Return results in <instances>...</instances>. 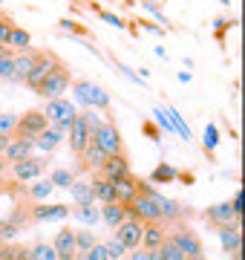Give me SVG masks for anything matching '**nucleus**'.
<instances>
[{
	"mask_svg": "<svg viewBox=\"0 0 245 260\" xmlns=\"http://www.w3.org/2000/svg\"><path fill=\"white\" fill-rule=\"evenodd\" d=\"M168 237V232H165V223L161 220H156V223H144L142 229V249H159V243Z\"/></svg>",
	"mask_w": 245,
	"mask_h": 260,
	"instance_id": "obj_19",
	"label": "nucleus"
},
{
	"mask_svg": "<svg viewBox=\"0 0 245 260\" xmlns=\"http://www.w3.org/2000/svg\"><path fill=\"white\" fill-rule=\"evenodd\" d=\"M6 168H9V162H6V159L0 156V179H3V174H6Z\"/></svg>",
	"mask_w": 245,
	"mask_h": 260,
	"instance_id": "obj_48",
	"label": "nucleus"
},
{
	"mask_svg": "<svg viewBox=\"0 0 245 260\" xmlns=\"http://www.w3.org/2000/svg\"><path fill=\"white\" fill-rule=\"evenodd\" d=\"M202 217H205L214 229H217V225H225V223H239V214L234 211V205H231V203L211 205V208H205V214H202Z\"/></svg>",
	"mask_w": 245,
	"mask_h": 260,
	"instance_id": "obj_16",
	"label": "nucleus"
},
{
	"mask_svg": "<svg viewBox=\"0 0 245 260\" xmlns=\"http://www.w3.org/2000/svg\"><path fill=\"white\" fill-rule=\"evenodd\" d=\"M58 61H61V58H58L55 52H40V58L35 61V67L29 70V75L23 78V84H26V87H32V90H38L40 81H44V78L52 73V70H55Z\"/></svg>",
	"mask_w": 245,
	"mask_h": 260,
	"instance_id": "obj_8",
	"label": "nucleus"
},
{
	"mask_svg": "<svg viewBox=\"0 0 245 260\" xmlns=\"http://www.w3.org/2000/svg\"><path fill=\"white\" fill-rule=\"evenodd\" d=\"M0 260H15V249H12V243H0Z\"/></svg>",
	"mask_w": 245,
	"mask_h": 260,
	"instance_id": "obj_43",
	"label": "nucleus"
},
{
	"mask_svg": "<svg viewBox=\"0 0 245 260\" xmlns=\"http://www.w3.org/2000/svg\"><path fill=\"white\" fill-rule=\"evenodd\" d=\"M217 142H219L217 124H208V127H205V150H208V153H214V148H217Z\"/></svg>",
	"mask_w": 245,
	"mask_h": 260,
	"instance_id": "obj_37",
	"label": "nucleus"
},
{
	"mask_svg": "<svg viewBox=\"0 0 245 260\" xmlns=\"http://www.w3.org/2000/svg\"><path fill=\"white\" fill-rule=\"evenodd\" d=\"M49 127V119L44 110H26L23 116H18V124L12 130V136H38L40 130Z\"/></svg>",
	"mask_w": 245,
	"mask_h": 260,
	"instance_id": "obj_6",
	"label": "nucleus"
},
{
	"mask_svg": "<svg viewBox=\"0 0 245 260\" xmlns=\"http://www.w3.org/2000/svg\"><path fill=\"white\" fill-rule=\"evenodd\" d=\"M98 177L104 179H121L130 174V162H127V153H113V156L104 159V165L95 171Z\"/></svg>",
	"mask_w": 245,
	"mask_h": 260,
	"instance_id": "obj_13",
	"label": "nucleus"
},
{
	"mask_svg": "<svg viewBox=\"0 0 245 260\" xmlns=\"http://www.w3.org/2000/svg\"><path fill=\"white\" fill-rule=\"evenodd\" d=\"M12 55H15V49L0 47V81H15V73H12Z\"/></svg>",
	"mask_w": 245,
	"mask_h": 260,
	"instance_id": "obj_28",
	"label": "nucleus"
},
{
	"mask_svg": "<svg viewBox=\"0 0 245 260\" xmlns=\"http://www.w3.org/2000/svg\"><path fill=\"white\" fill-rule=\"evenodd\" d=\"M176 177H179V171L173 165H168V162H161L159 168H153L150 182L153 185H168V182H176Z\"/></svg>",
	"mask_w": 245,
	"mask_h": 260,
	"instance_id": "obj_25",
	"label": "nucleus"
},
{
	"mask_svg": "<svg viewBox=\"0 0 245 260\" xmlns=\"http://www.w3.org/2000/svg\"><path fill=\"white\" fill-rule=\"evenodd\" d=\"M144 133H147V136H150V139H156V136H159V133H156V127H153L150 121H147V124H144Z\"/></svg>",
	"mask_w": 245,
	"mask_h": 260,
	"instance_id": "obj_47",
	"label": "nucleus"
},
{
	"mask_svg": "<svg viewBox=\"0 0 245 260\" xmlns=\"http://www.w3.org/2000/svg\"><path fill=\"white\" fill-rule=\"evenodd\" d=\"M9 142H12V133H0V156H3V150L9 148Z\"/></svg>",
	"mask_w": 245,
	"mask_h": 260,
	"instance_id": "obj_46",
	"label": "nucleus"
},
{
	"mask_svg": "<svg viewBox=\"0 0 245 260\" xmlns=\"http://www.w3.org/2000/svg\"><path fill=\"white\" fill-rule=\"evenodd\" d=\"M49 182L55 188H69L72 182H75V177L66 171V168H58V171H52V177H49Z\"/></svg>",
	"mask_w": 245,
	"mask_h": 260,
	"instance_id": "obj_33",
	"label": "nucleus"
},
{
	"mask_svg": "<svg viewBox=\"0 0 245 260\" xmlns=\"http://www.w3.org/2000/svg\"><path fill=\"white\" fill-rule=\"evenodd\" d=\"M58 26L64 29V32H72V35H87V29L81 26V23H78V20H61V23H58Z\"/></svg>",
	"mask_w": 245,
	"mask_h": 260,
	"instance_id": "obj_39",
	"label": "nucleus"
},
{
	"mask_svg": "<svg viewBox=\"0 0 245 260\" xmlns=\"http://www.w3.org/2000/svg\"><path fill=\"white\" fill-rule=\"evenodd\" d=\"M12 171H15V179H20V182L38 179L44 174V159H35V156L18 159V162H12Z\"/></svg>",
	"mask_w": 245,
	"mask_h": 260,
	"instance_id": "obj_17",
	"label": "nucleus"
},
{
	"mask_svg": "<svg viewBox=\"0 0 245 260\" xmlns=\"http://www.w3.org/2000/svg\"><path fill=\"white\" fill-rule=\"evenodd\" d=\"M44 113H47V119H49V127H55L58 133L66 136V130H69V124L75 119V107L66 102V99H49Z\"/></svg>",
	"mask_w": 245,
	"mask_h": 260,
	"instance_id": "obj_3",
	"label": "nucleus"
},
{
	"mask_svg": "<svg viewBox=\"0 0 245 260\" xmlns=\"http://www.w3.org/2000/svg\"><path fill=\"white\" fill-rule=\"evenodd\" d=\"M40 58V49H15V55H12V73H15V81H23L29 75V70L35 67V61Z\"/></svg>",
	"mask_w": 245,
	"mask_h": 260,
	"instance_id": "obj_12",
	"label": "nucleus"
},
{
	"mask_svg": "<svg viewBox=\"0 0 245 260\" xmlns=\"http://www.w3.org/2000/svg\"><path fill=\"white\" fill-rule=\"evenodd\" d=\"M222 3H228V0H222Z\"/></svg>",
	"mask_w": 245,
	"mask_h": 260,
	"instance_id": "obj_49",
	"label": "nucleus"
},
{
	"mask_svg": "<svg viewBox=\"0 0 245 260\" xmlns=\"http://www.w3.org/2000/svg\"><path fill=\"white\" fill-rule=\"evenodd\" d=\"M136 179L139 177H133V174H127V177L121 179H113V188H115V203H121L127 205L136 197Z\"/></svg>",
	"mask_w": 245,
	"mask_h": 260,
	"instance_id": "obj_20",
	"label": "nucleus"
},
{
	"mask_svg": "<svg viewBox=\"0 0 245 260\" xmlns=\"http://www.w3.org/2000/svg\"><path fill=\"white\" fill-rule=\"evenodd\" d=\"M0 15H3V9H0Z\"/></svg>",
	"mask_w": 245,
	"mask_h": 260,
	"instance_id": "obj_50",
	"label": "nucleus"
},
{
	"mask_svg": "<svg viewBox=\"0 0 245 260\" xmlns=\"http://www.w3.org/2000/svg\"><path fill=\"white\" fill-rule=\"evenodd\" d=\"M69 148H72V153H81V150L87 148V142H90V127H87V110L84 113H75V119H72V124H69Z\"/></svg>",
	"mask_w": 245,
	"mask_h": 260,
	"instance_id": "obj_11",
	"label": "nucleus"
},
{
	"mask_svg": "<svg viewBox=\"0 0 245 260\" xmlns=\"http://www.w3.org/2000/svg\"><path fill=\"white\" fill-rule=\"evenodd\" d=\"M12 249H15V260H32L29 246H12Z\"/></svg>",
	"mask_w": 245,
	"mask_h": 260,
	"instance_id": "obj_44",
	"label": "nucleus"
},
{
	"mask_svg": "<svg viewBox=\"0 0 245 260\" xmlns=\"http://www.w3.org/2000/svg\"><path fill=\"white\" fill-rule=\"evenodd\" d=\"M124 260H150V254H147V249H130L127 254H124Z\"/></svg>",
	"mask_w": 245,
	"mask_h": 260,
	"instance_id": "obj_42",
	"label": "nucleus"
},
{
	"mask_svg": "<svg viewBox=\"0 0 245 260\" xmlns=\"http://www.w3.org/2000/svg\"><path fill=\"white\" fill-rule=\"evenodd\" d=\"M231 205H234V211L242 217V191H236V194H234V203H231Z\"/></svg>",
	"mask_w": 245,
	"mask_h": 260,
	"instance_id": "obj_45",
	"label": "nucleus"
},
{
	"mask_svg": "<svg viewBox=\"0 0 245 260\" xmlns=\"http://www.w3.org/2000/svg\"><path fill=\"white\" fill-rule=\"evenodd\" d=\"M75 95H78V102H84L90 104V107H98V110H104L107 116H110V95L104 93L98 84L93 81H75Z\"/></svg>",
	"mask_w": 245,
	"mask_h": 260,
	"instance_id": "obj_5",
	"label": "nucleus"
},
{
	"mask_svg": "<svg viewBox=\"0 0 245 260\" xmlns=\"http://www.w3.org/2000/svg\"><path fill=\"white\" fill-rule=\"evenodd\" d=\"M64 142V133H58L55 127H47V130H40L38 136H35V148H40V150H55L58 145Z\"/></svg>",
	"mask_w": 245,
	"mask_h": 260,
	"instance_id": "obj_23",
	"label": "nucleus"
},
{
	"mask_svg": "<svg viewBox=\"0 0 245 260\" xmlns=\"http://www.w3.org/2000/svg\"><path fill=\"white\" fill-rule=\"evenodd\" d=\"M52 249H55L58 260H78V251H75V232L72 229H61L52 240Z\"/></svg>",
	"mask_w": 245,
	"mask_h": 260,
	"instance_id": "obj_15",
	"label": "nucleus"
},
{
	"mask_svg": "<svg viewBox=\"0 0 245 260\" xmlns=\"http://www.w3.org/2000/svg\"><path fill=\"white\" fill-rule=\"evenodd\" d=\"M142 229H144L142 220H136V217H124L113 232H115V237L121 240L124 249L130 251V249H139V246H142Z\"/></svg>",
	"mask_w": 245,
	"mask_h": 260,
	"instance_id": "obj_7",
	"label": "nucleus"
},
{
	"mask_svg": "<svg viewBox=\"0 0 245 260\" xmlns=\"http://www.w3.org/2000/svg\"><path fill=\"white\" fill-rule=\"evenodd\" d=\"M18 124V113H0V133H12Z\"/></svg>",
	"mask_w": 245,
	"mask_h": 260,
	"instance_id": "obj_38",
	"label": "nucleus"
},
{
	"mask_svg": "<svg viewBox=\"0 0 245 260\" xmlns=\"http://www.w3.org/2000/svg\"><path fill=\"white\" fill-rule=\"evenodd\" d=\"M29 254H32V260H58L52 243H35V246H29Z\"/></svg>",
	"mask_w": 245,
	"mask_h": 260,
	"instance_id": "obj_31",
	"label": "nucleus"
},
{
	"mask_svg": "<svg viewBox=\"0 0 245 260\" xmlns=\"http://www.w3.org/2000/svg\"><path fill=\"white\" fill-rule=\"evenodd\" d=\"M104 249H107V257L110 260H124V254H127V249L121 246L118 237H110V240L104 243Z\"/></svg>",
	"mask_w": 245,
	"mask_h": 260,
	"instance_id": "obj_34",
	"label": "nucleus"
},
{
	"mask_svg": "<svg viewBox=\"0 0 245 260\" xmlns=\"http://www.w3.org/2000/svg\"><path fill=\"white\" fill-rule=\"evenodd\" d=\"M142 6H144V9H147V12H153V15H156V18L161 20V23H168V18L161 15V6H159V3H156V0H142Z\"/></svg>",
	"mask_w": 245,
	"mask_h": 260,
	"instance_id": "obj_41",
	"label": "nucleus"
},
{
	"mask_svg": "<svg viewBox=\"0 0 245 260\" xmlns=\"http://www.w3.org/2000/svg\"><path fill=\"white\" fill-rule=\"evenodd\" d=\"M29 44H32V35H29L23 26L15 23V26L9 29V41H6V47H9V49H26Z\"/></svg>",
	"mask_w": 245,
	"mask_h": 260,
	"instance_id": "obj_26",
	"label": "nucleus"
},
{
	"mask_svg": "<svg viewBox=\"0 0 245 260\" xmlns=\"http://www.w3.org/2000/svg\"><path fill=\"white\" fill-rule=\"evenodd\" d=\"M69 84H72V73H69V64L66 61H58L55 70L40 81V87L35 90V93L40 95V99H61V95L69 90Z\"/></svg>",
	"mask_w": 245,
	"mask_h": 260,
	"instance_id": "obj_2",
	"label": "nucleus"
},
{
	"mask_svg": "<svg viewBox=\"0 0 245 260\" xmlns=\"http://www.w3.org/2000/svg\"><path fill=\"white\" fill-rule=\"evenodd\" d=\"M217 234H219V243H222L225 254H231L234 260H239V251H242V234H239V223L217 225Z\"/></svg>",
	"mask_w": 245,
	"mask_h": 260,
	"instance_id": "obj_10",
	"label": "nucleus"
},
{
	"mask_svg": "<svg viewBox=\"0 0 245 260\" xmlns=\"http://www.w3.org/2000/svg\"><path fill=\"white\" fill-rule=\"evenodd\" d=\"M66 191L72 194L75 205H93L95 203V194H93V185H90V182H72Z\"/></svg>",
	"mask_w": 245,
	"mask_h": 260,
	"instance_id": "obj_24",
	"label": "nucleus"
},
{
	"mask_svg": "<svg viewBox=\"0 0 245 260\" xmlns=\"http://www.w3.org/2000/svg\"><path fill=\"white\" fill-rule=\"evenodd\" d=\"M52 191H55V185H52L49 179H38V182H35L32 188H29L26 194L32 197V200H47V197L52 194Z\"/></svg>",
	"mask_w": 245,
	"mask_h": 260,
	"instance_id": "obj_32",
	"label": "nucleus"
},
{
	"mask_svg": "<svg viewBox=\"0 0 245 260\" xmlns=\"http://www.w3.org/2000/svg\"><path fill=\"white\" fill-rule=\"evenodd\" d=\"M159 254H161V260H185V254L179 251V246L173 243V237H170V234L159 243Z\"/></svg>",
	"mask_w": 245,
	"mask_h": 260,
	"instance_id": "obj_29",
	"label": "nucleus"
},
{
	"mask_svg": "<svg viewBox=\"0 0 245 260\" xmlns=\"http://www.w3.org/2000/svg\"><path fill=\"white\" fill-rule=\"evenodd\" d=\"M95 234H93V229H81V232H75V251L78 254H84L87 249H93L95 246Z\"/></svg>",
	"mask_w": 245,
	"mask_h": 260,
	"instance_id": "obj_30",
	"label": "nucleus"
},
{
	"mask_svg": "<svg viewBox=\"0 0 245 260\" xmlns=\"http://www.w3.org/2000/svg\"><path fill=\"white\" fill-rule=\"evenodd\" d=\"M75 220H81L84 225H95L98 220H101V214H98V208L95 205H78L75 211H69Z\"/></svg>",
	"mask_w": 245,
	"mask_h": 260,
	"instance_id": "obj_27",
	"label": "nucleus"
},
{
	"mask_svg": "<svg viewBox=\"0 0 245 260\" xmlns=\"http://www.w3.org/2000/svg\"><path fill=\"white\" fill-rule=\"evenodd\" d=\"M12 26H15V20H12L6 12H3V15H0V47H6V41H9V29H12Z\"/></svg>",
	"mask_w": 245,
	"mask_h": 260,
	"instance_id": "obj_36",
	"label": "nucleus"
},
{
	"mask_svg": "<svg viewBox=\"0 0 245 260\" xmlns=\"http://www.w3.org/2000/svg\"><path fill=\"white\" fill-rule=\"evenodd\" d=\"M93 194H95V200L98 203H115V188H113V179H104V177H98V174H93Z\"/></svg>",
	"mask_w": 245,
	"mask_h": 260,
	"instance_id": "obj_21",
	"label": "nucleus"
},
{
	"mask_svg": "<svg viewBox=\"0 0 245 260\" xmlns=\"http://www.w3.org/2000/svg\"><path fill=\"white\" fill-rule=\"evenodd\" d=\"M104 159H107V153H104L101 148H98V145H95L93 139L87 142V148L81 150V153H78V162H81V171H98V168L104 165Z\"/></svg>",
	"mask_w": 245,
	"mask_h": 260,
	"instance_id": "obj_18",
	"label": "nucleus"
},
{
	"mask_svg": "<svg viewBox=\"0 0 245 260\" xmlns=\"http://www.w3.org/2000/svg\"><path fill=\"white\" fill-rule=\"evenodd\" d=\"M98 214H101V220L110 225V229H115V225L127 217V208H124L121 203H104L101 208H98Z\"/></svg>",
	"mask_w": 245,
	"mask_h": 260,
	"instance_id": "obj_22",
	"label": "nucleus"
},
{
	"mask_svg": "<svg viewBox=\"0 0 245 260\" xmlns=\"http://www.w3.org/2000/svg\"><path fill=\"white\" fill-rule=\"evenodd\" d=\"M32 150H35V136H12L9 148L3 150V159L12 165V162H18V159L32 156Z\"/></svg>",
	"mask_w": 245,
	"mask_h": 260,
	"instance_id": "obj_14",
	"label": "nucleus"
},
{
	"mask_svg": "<svg viewBox=\"0 0 245 260\" xmlns=\"http://www.w3.org/2000/svg\"><path fill=\"white\" fill-rule=\"evenodd\" d=\"M136 191H144V194L153 200V205L159 208V220L161 223H179L182 217H185V205H179L176 200H168V197H161L156 188H150L144 179H136Z\"/></svg>",
	"mask_w": 245,
	"mask_h": 260,
	"instance_id": "obj_1",
	"label": "nucleus"
},
{
	"mask_svg": "<svg viewBox=\"0 0 245 260\" xmlns=\"http://www.w3.org/2000/svg\"><path fill=\"white\" fill-rule=\"evenodd\" d=\"M90 9H93V12H95V15H98V18H101V20H107L110 26H115V29H124V26H127V23H124V20L118 18V15H113V12L101 9V6H93V3H90Z\"/></svg>",
	"mask_w": 245,
	"mask_h": 260,
	"instance_id": "obj_35",
	"label": "nucleus"
},
{
	"mask_svg": "<svg viewBox=\"0 0 245 260\" xmlns=\"http://www.w3.org/2000/svg\"><path fill=\"white\" fill-rule=\"evenodd\" d=\"M0 3H3V0H0Z\"/></svg>",
	"mask_w": 245,
	"mask_h": 260,
	"instance_id": "obj_51",
	"label": "nucleus"
},
{
	"mask_svg": "<svg viewBox=\"0 0 245 260\" xmlns=\"http://www.w3.org/2000/svg\"><path fill=\"white\" fill-rule=\"evenodd\" d=\"M228 26H234V20H231V18H219L217 20V41H219V44H225V29Z\"/></svg>",
	"mask_w": 245,
	"mask_h": 260,
	"instance_id": "obj_40",
	"label": "nucleus"
},
{
	"mask_svg": "<svg viewBox=\"0 0 245 260\" xmlns=\"http://www.w3.org/2000/svg\"><path fill=\"white\" fill-rule=\"evenodd\" d=\"M170 237H173V243H176L179 251L185 254V260H205V246H202V240H199V234L193 232V229L179 225Z\"/></svg>",
	"mask_w": 245,
	"mask_h": 260,
	"instance_id": "obj_4",
	"label": "nucleus"
},
{
	"mask_svg": "<svg viewBox=\"0 0 245 260\" xmlns=\"http://www.w3.org/2000/svg\"><path fill=\"white\" fill-rule=\"evenodd\" d=\"M29 214H32V223H52V220H66L69 217V205L64 203H35L29 205Z\"/></svg>",
	"mask_w": 245,
	"mask_h": 260,
	"instance_id": "obj_9",
	"label": "nucleus"
}]
</instances>
